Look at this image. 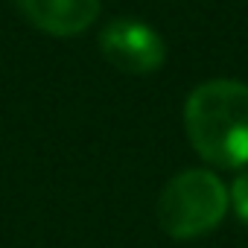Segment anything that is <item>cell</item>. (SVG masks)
I'll use <instances>...</instances> for the list:
<instances>
[{"label": "cell", "mask_w": 248, "mask_h": 248, "mask_svg": "<svg viewBox=\"0 0 248 248\" xmlns=\"http://www.w3.org/2000/svg\"><path fill=\"white\" fill-rule=\"evenodd\" d=\"M184 129L193 149L213 167H248V85L213 79L184 102Z\"/></svg>", "instance_id": "1"}, {"label": "cell", "mask_w": 248, "mask_h": 248, "mask_svg": "<svg viewBox=\"0 0 248 248\" xmlns=\"http://www.w3.org/2000/svg\"><path fill=\"white\" fill-rule=\"evenodd\" d=\"M228 204V187L210 170H184L172 175L158 196V225L178 242L199 239L225 219Z\"/></svg>", "instance_id": "2"}, {"label": "cell", "mask_w": 248, "mask_h": 248, "mask_svg": "<svg viewBox=\"0 0 248 248\" xmlns=\"http://www.w3.org/2000/svg\"><path fill=\"white\" fill-rule=\"evenodd\" d=\"M99 47L102 56L123 73H152L167 59L161 35L152 27L129 18L111 21L99 35Z\"/></svg>", "instance_id": "3"}, {"label": "cell", "mask_w": 248, "mask_h": 248, "mask_svg": "<svg viewBox=\"0 0 248 248\" xmlns=\"http://www.w3.org/2000/svg\"><path fill=\"white\" fill-rule=\"evenodd\" d=\"M30 24L50 35H79L99 15V0H15Z\"/></svg>", "instance_id": "4"}, {"label": "cell", "mask_w": 248, "mask_h": 248, "mask_svg": "<svg viewBox=\"0 0 248 248\" xmlns=\"http://www.w3.org/2000/svg\"><path fill=\"white\" fill-rule=\"evenodd\" d=\"M228 196H231V204H233V213L239 216V222L248 225V170H242V172L233 178Z\"/></svg>", "instance_id": "5"}]
</instances>
